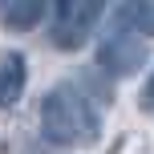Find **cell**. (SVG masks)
<instances>
[{
  "instance_id": "1",
  "label": "cell",
  "mask_w": 154,
  "mask_h": 154,
  "mask_svg": "<svg viewBox=\"0 0 154 154\" xmlns=\"http://www.w3.org/2000/svg\"><path fill=\"white\" fill-rule=\"evenodd\" d=\"M41 134L53 146H85L97 138V109L81 89L53 85L41 101Z\"/></svg>"
},
{
  "instance_id": "2",
  "label": "cell",
  "mask_w": 154,
  "mask_h": 154,
  "mask_svg": "<svg viewBox=\"0 0 154 154\" xmlns=\"http://www.w3.org/2000/svg\"><path fill=\"white\" fill-rule=\"evenodd\" d=\"M150 57V45L142 32H134L126 20H114V29L101 37L97 45V69H106L109 77H134L146 65Z\"/></svg>"
},
{
  "instance_id": "3",
  "label": "cell",
  "mask_w": 154,
  "mask_h": 154,
  "mask_svg": "<svg viewBox=\"0 0 154 154\" xmlns=\"http://www.w3.org/2000/svg\"><path fill=\"white\" fill-rule=\"evenodd\" d=\"M101 16H106V4H97V0H61V4H53V45L65 49V53H77L93 37Z\"/></svg>"
},
{
  "instance_id": "4",
  "label": "cell",
  "mask_w": 154,
  "mask_h": 154,
  "mask_svg": "<svg viewBox=\"0 0 154 154\" xmlns=\"http://www.w3.org/2000/svg\"><path fill=\"white\" fill-rule=\"evenodd\" d=\"M45 12H49L45 0H4V4H0V20H4L8 29H16V32L37 29V24L45 20Z\"/></svg>"
},
{
  "instance_id": "5",
  "label": "cell",
  "mask_w": 154,
  "mask_h": 154,
  "mask_svg": "<svg viewBox=\"0 0 154 154\" xmlns=\"http://www.w3.org/2000/svg\"><path fill=\"white\" fill-rule=\"evenodd\" d=\"M24 93V57L20 53H4L0 57V109L12 106Z\"/></svg>"
},
{
  "instance_id": "6",
  "label": "cell",
  "mask_w": 154,
  "mask_h": 154,
  "mask_svg": "<svg viewBox=\"0 0 154 154\" xmlns=\"http://www.w3.org/2000/svg\"><path fill=\"white\" fill-rule=\"evenodd\" d=\"M118 20H126L130 29H138L142 37H154V4H122L114 8Z\"/></svg>"
},
{
  "instance_id": "7",
  "label": "cell",
  "mask_w": 154,
  "mask_h": 154,
  "mask_svg": "<svg viewBox=\"0 0 154 154\" xmlns=\"http://www.w3.org/2000/svg\"><path fill=\"white\" fill-rule=\"evenodd\" d=\"M142 106H146V109H154V73H150V81L142 85Z\"/></svg>"
}]
</instances>
